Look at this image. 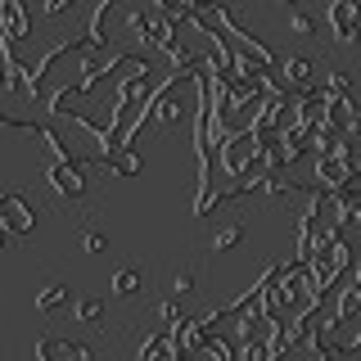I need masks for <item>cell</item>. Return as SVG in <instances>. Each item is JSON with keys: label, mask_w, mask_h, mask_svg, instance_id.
I'll list each match as a JSON object with an SVG mask.
<instances>
[{"label": "cell", "mask_w": 361, "mask_h": 361, "mask_svg": "<svg viewBox=\"0 0 361 361\" xmlns=\"http://www.w3.org/2000/svg\"><path fill=\"white\" fill-rule=\"evenodd\" d=\"M348 271H353V248H348L343 231L316 240V248L307 253V276H312L316 289H321V293H334L348 280Z\"/></svg>", "instance_id": "cell-1"}, {"label": "cell", "mask_w": 361, "mask_h": 361, "mask_svg": "<svg viewBox=\"0 0 361 361\" xmlns=\"http://www.w3.org/2000/svg\"><path fill=\"white\" fill-rule=\"evenodd\" d=\"M86 163L90 158H50V167H45V180H50V190L68 203L86 199Z\"/></svg>", "instance_id": "cell-2"}, {"label": "cell", "mask_w": 361, "mask_h": 361, "mask_svg": "<svg viewBox=\"0 0 361 361\" xmlns=\"http://www.w3.org/2000/svg\"><path fill=\"white\" fill-rule=\"evenodd\" d=\"M0 231H9V235L37 231V208H32L18 190H0Z\"/></svg>", "instance_id": "cell-3"}, {"label": "cell", "mask_w": 361, "mask_h": 361, "mask_svg": "<svg viewBox=\"0 0 361 361\" xmlns=\"http://www.w3.org/2000/svg\"><path fill=\"white\" fill-rule=\"evenodd\" d=\"M312 180L321 190H348V185H353V167L343 163V154H338V149H325V154H316Z\"/></svg>", "instance_id": "cell-4"}, {"label": "cell", "mask_w": 361, "mask_h": 361, "mask_svg": "<svg viewBox=\"0 0 361 361\" xmlns=\"http://www.w3.org/2000/svg\"><path fill=\"white\" fill-rule=\"evenodd\" d=\"M353 18H357V5H353V0H330V5H325V27H330V41L334 45H353L357 41Z\"/></svg>", "instance_id": "cell-5"}, {"label": "cell", "mask_w": 361, "mask_h": 361, "mask_svg": "<svg viewBox=\"0 0 361 361\" xmlns=\"http://www.w3.org/2000/svg\"><path fill=\"white\" fill-rule=\"evenodd\" d=\"M0 37L9 45H23L32 37V18L23 9V0H0Z\"/></svg>", "instance_id": "cell-6"}, {"label": "cell", "mask_w": 361, "mask_h": 361, "mask_svg": "<svg viewBox=\"0 0 361 361\" xmlns=\"http://www.w3.org/2000/svg\"><path fill=\"white\" fill-rule=\"evenodd\" d=\"M276 68H280V77H285L289 90H307V86L321 82V77H316V63L302 59V54H293V59H276Z\"/></svg>", "instance_id": "cell-7"}, {"label": "cell", "mask_w": 361, "mask_h": 361, "mask_svg": "<svg viewBox=\"0 0 361 361\" xmlns=\"http://www.w3.org/2000/svg\"><path fill=\"white\" fill-rule=\"evenodd\" d=\"M82 99H86L82 86H77V82H63L50 99H45V113H50V118H68V113H77V104H82Z\"/></svg>", "instance_id": "cell-8"}, {"label": "cell", "mask_w": 361, "mask_h": 361, "mask_svg": "<svg viewBox=\"0 0 361 361\" xmlns=\"http://www.w3.org/2000/svg\"><path fill=\"white\" fill-rule=\"evenodd\" d=\"M37 357H73V361H86L90 348L86 343H73V338H37Z\"/></svg>", "instance_id": "cell-9"}, {"label": "cell", "mask_w": 361, "mask_h": 361, "mask_svg": "<svg viewBox=\"0 0 361 361\" xmlns=\"http://www.w3.org/2000/svg\"><path fill=\"white\" fill-rule=\"evenodd\" d=\"M140 289H145V276L135 267H118L109 276V293H113V298H131V293H140Z\"/></svg>", "instance_id": "cell-10"}, {"label": "cell", "mask_w": 361, "mask_h": 361, "mask_svg": "<svg viewBox=\"0 0 361 361\" xmlns=\"http://www.w3.org/2000/svg\"><path fill=\"white\" fill-rule=\"evenodd\" d=\"M104 163H109V172H113V176H122V180H127V176H135V172L145 167V163H140V154H135L131 145H127V149H113V154L104 158Z\"/></svg>", "instance_id": "cell-11"}, {"label": "cell", "mask_w": 361, "mask_h": 361, "mask_svg": "<svg viewBox=\"0 0 361 361\" xmlns=\"http://www.w3.org/2000/svg\"><path fill=\"white\" fill-rule=\"evenodd\" d=\"M316 32H321V18L293 5V9H289V37H298V41H312Z\"/></svg>", "instance_id": "cell-12"}, {"label": "cell", "mask_w": 361, "mask_h": 361, "mask_svg": "<svg viewBox=\"0 0 361 361\" xmlns=\"http://www.w3.org/2000/svg\"><path fill=\"white\" fill-rule=\"evenodd\" d=\"M135 357H180V353H176L172 334H149V338L135 343Z\"/></svg>", "instance_id": "cell-13"}, {"label": "cell", "mask_w": 361, "mask_h": 361, "mask_svg": "<svg viewBox=\"0 0 361 361\" xmlns=\"http://www.w3.org/2000/svg\"><path fill=\"white\" fill-rule=\"evenodd\" d=\"M68 302H73L68 285H45V289L37 293V312H59V307H68Z\"/></svg>", "instance_id": "cell-14"}, {"label": "cell", "mask_w": 361, "mask_h": 361, "mask_svg": "<svg viewBox=\"0 0 361 361\" xmlns=\"http://www.w3.org/2000/svg\"><path fill=\"white\" fill-rule=\"evenodd\" d=\"M244 244V226H221L217 235H212V253H231V248H240Z\"/></svg>", "instance_id": "cell-15"}, {"label": "cell", "mask_w": 361, "mask_h": 361, "mask_svg": "<svg viewBox=\"0 0 361 361\" xmlns=\"http://www.w3.org/2000/svg\"><path fill=\"white\" fill-rule=\"evenodd\" d=\"M73 316H77L82 325H95L99 316H104V298H77V302H73Z\"/></svg>", "instance_id": "cell-16"}, {"label": "cell", "mask_w": 361, "mask_h": 361, "mask_svg": "<svg viewBox=\"0 0 361 361\" xmlns=\"http://www.w3.org/2000/svg\"><path fill=\"white\" fill-rule=\"evenodd\" d=\"M321 90H325V95H353V77H348V73H325Z\"/></svg>", "instance_id": "cell-17"}, {"label": "cell", "mask_w": 361, "mask_h": 361, "mask_svg": "<svg viewBox=\"0 0 361 361\" xmlns=\"http://www.w3.org/2000/svg\"><path fill=\"white\" fill-rule=\"evenodd\" d=\"M127 32L135 41H149V14L145 9H127Z\"/></svg>", "instance_id": "cell-18"}, {"label": "cell", "mask_w": 361, "mask_h": 361, "mask_svg": "<svg viewBox=\"0 0 361 361\" xmlns=\"http://www.w3.org/2000/svg\"><path fill=\"white\" fill-rule=\"evenodd\" d=\"M180 316H185V312H180V298H176V293H172V298H163V302H158V321H163V325L180 321Z\"/></svg>", "instance_id": "cell-19"}, {"label": "cell", "mask_w": 361, "mask_h": 361, "mask_svg": "<svg viewBox=\"0 0 361 361\" xmlns=\"http://www.w3.org/2000/svg\"><path fill=\"white\" fill-rule=\"evenodd\" d=\"M68 9H77V0H41L45 18H59V14H68Z\"/></svg>", "instance_id": "cell-20"}, {"label": "cell", "mask_w": 361, "mask_h": 361, "mask_svg": "<svg viewBox=\"0 0 361 361\" xmlns=\"http://www.w3.org/2000/svg\"><path fill=\"white\" fill-rule=\"evenodd\" d=\"M172 293H176V298L195 293V276H190V271H180V276H172Z\"/></svg>", "instance_id": "cell-21"}, {"label": "cell", "mask_w": 361, "mask_h": 361, "mask_svg": "<svg viewBox=\"0 0 361 361\" xmlns=\"http://www.w3.org/2000/svg\"><path fill=\"white\" fill-rule=\"evenodd\" d=\"M82 248H86V253H104V248H109V235H99V231H86Z\"/></svg>", "instance_id": "cell-22"}, {"label": "cell", "mask_w": 361, "mask_h": 361, "mask_svg": "<svg viewBox=\"0 0 361 361\" xmlns=\"http://www.w3.org/2000/svg\"><path fill=\"white\" fill-rule=\"evenodd\" d=\"M353 27H357V37H361V5H357V18H353Z\"/></svg>", "instance_id": "cell-23"}, {"label": "cell", "mask_w": 361, "mask_h": 361, "mask_svg": "<svg viewBox=\"0 0 361 361\" xmlns=\"http://www.w3.org/2000/svg\"><path fill=\"white\" fill-rule=\"evenodd\" d=\"M280 5H289V9H293V5H302V0H280Z\"/></svg>", "instance_id": "cell-24"}, {"label": "cell", "mask_w": 361, "mask_h": 361, "mask_svg": "<svg viewBox=\"0 0 361 361\" xmlns=\"http://www.w3.org/2000/svg\"><path fill=\"white\" fill-rule=\"evenodd\" d=\"M353 5H361V0H353Z\"/></svg>", "instance_id": "cell-25"}, {"label": "cell", "mask_w": 361, "mask_h": 361, "mask_svg": "<svg viewBox=\"0 0 361 361\" xmlns=\"http://www.w3.org/2000/svg\"><path fill=\"white\" fill-rule=\"evenodd\" d=\"M357 289H361V280H357Z\"/></svg>", "instance_id": "cell-26"}]
</instances>
